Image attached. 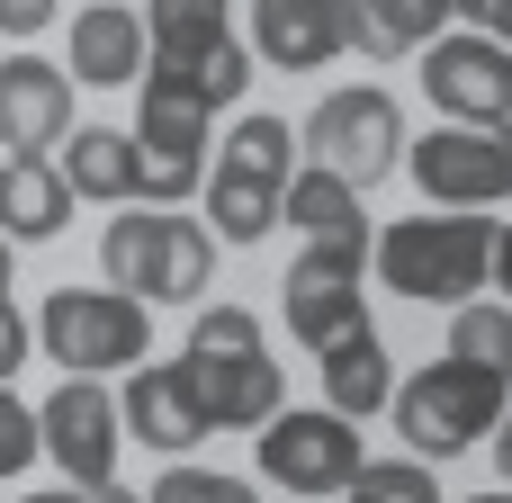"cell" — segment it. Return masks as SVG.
Returning <instances> with one entry per match:
<instances>
[{
  "label": "cell",
  "mask_w": 512,
  "mask_h": 503,
  "mask_svg": "<svg viewBox=\"0 0 512 503\" xmlns=\"http://www.w3.org/2000/svg\"><path fill=\"white\" fill-rule=\"evenodd\" d=\"M369 261H378V279L396 288V297H414V306H477V288H486V270H495V225L486 216H459V207H423V216H405V225H387L378 243H369Z\"/></svg>",
  "instance_id": "6da1fadb"
},
{
  "label": "cell",
  "mask_w": 512,
  "mask_h": 503,
  "mask_svg": "<svg viewBox=\"0 0 512 503\" xmlns=\"http://www.w3.org/2000/svg\"><path fill=\"white\" fill-rule=\"evenodd\" d=\"M99 270L108 288L126 297H162V306H207L216 288V234L198 216H171V207H135V216H108L99 234Z\"/></svg>",
  "instance_id": "7a4b0ae2"
},
{
  "label": "cell",
  "mask_w": 512,
  "mask_h": 503,
  "mask_svg": "<svg viewBox=\"0 0 512 503\" xmlns=\"http://www.w3.org/2000/svg\"><path fill=\"white\" fill-rule=\"evenodd\" d=\"M504 396L512 378L495 369H468V360H423L405 387H396V432H405V450L423 459V468H441V459H459V450H477L495 423H504Z\"/></svg>",
  "instance_id": "3957f363"
},
{
  "label": "cell",
  "mask_w": 512,
  "mask_h": 503,
  "mask_svg": "<svg viewBox=\"0 0 512 503\" xmlns=\"http://www.w3.org/2000/svg\"><path fill=\"white\" fill-rule=\"evenodd\" d=\"M144 342H153V306L126 297V288H54L36 306V351L63 360V378L144 369Z\"/></svg>",
  "instance_id": "277c9868"
},
{
  "label": "cell",
  "mask_w": 512,
  "mask_h": 503,
  "mask_svg": "<svg viewBox=\"0 0 512 503\" xmlns=\"http://www.w3.org/2000/svg\"><path fill=\"white\" fill-rule=\"evenodd\" d=\"M333 180H351L360 198L405 162V108H396V90H378V81H351V90H324L315 99V117H306V135H297Z\"/></svg>",
  "instance_id": "5b68a950"
},
{
  "label": "cell",
  "mask_w": 512,
  "mask_h": 503,
  "mask_svg": "<svg viewBox=\"0 0 512 503\" xmlns=\"http://www.w3.org/2000/svg\"><path fill=\"white\" fill-rule=\"evenodd\" d=\"M252 450H261V477L279 486V495H351V477L369 468L360 459V423H342L333 405H315V414H297V405H279L261 432H252Z\"/></svg>",
  "instance_id": "8992f818"
},
{
  "label": "cell",
  "mask_w": 512,
  "mask_h": 503,
  "mask_svg": "<svg viewBox=\"0 0 512 503\" xmlns=\"http://www.w3.org/2000/svg\"><path fill=\"white\" fill-rule=\"evenodd\" d=\"M405 171L423 189V207H504L512 198V126H432L423 144H405Z\"/></svg>",
  "instance_id": "52a82bcc"
},
{
  "label": "cell",
  "mask_w": 512,
  "mask_h": 503,
  "mask_svg": "<svg viewBox=\"0 0 512 503\" xmlns=\"http://www.w3.org/2000/svg\"><path fill=\"white\" fill-rule=\"evenodd\" d=\"M36 432H45V459L63 468V486H117V441H126V423H117V396L99 387V378H63L45 405H36Z\"/></svg>",
  "instance_id": "ba28073f"
},
{
  "label": "cell",
  "mask_w": 512,
  "mask_h": 503,
  "mask_svg": "<svg viewBox=\"0 0 512 503\" xmlns=\"http://www.w3.org/2000/svg\"><path fill=\"white\" fill-rule=\"evenodd\" d=\"M423 90L450 126H512V54L495 36H432Z\"/></svg>",
  "instance_id": "9c48e42d"
},
{
  "label": "cell",
  "mask_w": 512,
  "mask_h": 503,
  "mask_svg": "<svg viewBox=\"0 0 512 503\" xmlns=\"http://www.w3.org/2000/svg\"><path fill=\"white\" fill-rule=\"evenodd\" d=\"M360 270H369V252H351V243H306V261H297L288 288H279L288 333H297L306 351H333L351 324H369V315H360Z\"/></svg>",
  "instance_id": "30bf717a"
},
{
  "label": "cell",
  "mask_w": 512,
  "mask_h": 503,
  "mask_svg": "<svg viewBox=\"0 0 512 503\" xmlns=\"http://www.w3.org/2000/svg\"><path fill=\"white\" fill-rule=\"evenodd\" d=\"M180 378H189L207 432H261V423L288 405L270 351H180Z\"/></svg>",
  "instance_id": "8fae6325"
},
{
  "label": "cell",
  "mask_w": 512,
  "mask_h": 503,
  "mask_svg": "<svg viewBox=\"0 0 512 503\" xmlns=\"http://www.w3.org/2000/svg\"><path fill=\"white\" fill-rule=\"evenodd\" d=\"M72 135V72L45 54H9L0 63V144L9 162H45Z\"/></svg>",
  "instance_id": "7c38bea8"
},
{
  "label": "cell",
  "mask_w": 512,
  "mask_h": 503,
  "mask_svg": "<svg viewBox=\"0 0 512 503\" xmlns=\"http://www.w3.org/2000/svg\"><path fill=\"white\" fill-rule=\"evenodd\" d=\"M252 54L279 72H324L351 54V0H252Z\"/></svg>",
  "instance_id": "4fadbf2b"
},
{
  "label": "cell",
  "mask_w": 512,
  "mask_h": 503,
  "mask_svg": "<svg viewBox=\"0 0 512 503\" xmlns=\"http://www.w3.org/2000/svg\"><path fill=\"white\" fill-rule=\"evenodd\" d=\"M117 423H126V441H144V450H162V459H180V450H198V441H207V414H198V396H189L180 360L126 369V387H117Z\"/></svg>",
  "instance_id": "5bb4252c"
},
{
  "label": "cell",
  "mask_w": 512,
  "mask_h": 503,
  "mask_svg": "<svg viewBox=\"0 0 512 503\" xmlns=\"http://www.w3.org/2000/svg\"><path fill=\"white\" fill-rule=\"evenodd\" d=\"M144 63H153V45H144V18L126 9V0H90L81 18H72V81H90V90H117V81H144Z\"/></svg>",
  "instance_id": "9a60e30c"
},
{
  "label": "cell",
  "mask_w": 512,
  "mask_h": 503,
  "mask_svg": "<svg viewBox=\"0 0 512 503\" xmlns=\"http://www.w3.org/2000/svg\"><path fill=\"white\" fill-rule=\"evenodd\" d=\"M54 153H63L54 171H63V189H72V198L135 207V189H144V162H135V135H126V126H72Z\"/></svg>",
  "instance_id": "2e32d148"
},
{
  "label": "cell",
  "mask_w": 512,
  "mask_h": 503,
  "mask_svg": "<svg viewBox=\"0 0 512 503\" xmlns=\"http://www.w3.org/2000/svg\"><path fill=\"white\" fill-rule=\"evenodd\" d=\"M324 360V405L342 414V423H369V414H387L396 405V360H387V342H378V324H351L333 351H315Z\"/></svg>",
  "instance_id": "e0dca14e"
},
{
  "label": "cell",
  "mask_w": 512,
  "mask_h": 503,
  "mask_svg": "<svg viewBox=\"0 0 512 503\" xmlns=\"http://www.w3.org/2000/svg\"><path fill=\"white\" fill-rule=\"evenodd\" d=\"M279 216H288L306 243H351V252H369V216H360V189H351V180H333L324 162H315V171H297V180L279 189Z\"/></svg>",
  "instance_id": "ac0fdd59"
},
{
  "label": "cell",
  "mask_w": 512,
  "mask_h": 503,
  "mask_svg": "<svg viewBox=\"0 0 512 503\" xmlns=\"http://www.w3.org/2000/svg\"><path fill=\"white\" fill-rule=\"evenodd\" d=\"M72 225V189L54 162H0V234L9 243H54Z\"/></svg>",
  "instance_id": "d6986e66"
},
{
  "label": "cell",
  "mask_w": 512,
  "mask_h": 503,
  "mask_svg": "<svg viewBox=\"0 0 512 503\" xmlns=\"http://www.w3.org/2000/svg\"><path fill=\"white\" fill-rule=\"evenodd\" d=\"M441 27H450V0H351V45H360L369 63L423 54Z\"/></svg>",
  "instance_id": "ffe728a7"
},
{
  "label": "cell",
  "mask_w": 512,
  "mask_h": 503,
  "mask_svg": "<svg viewBox=\"0 0 512 503\" xmlns=\"http://www.w3.org/2000/svg\"><path fill=\"white\" fill-rule=\"evenodd\" d=\"M234 27H225V0H144V45L162 63H198L216 54Z\"/></svg>",
  "instance_id": "44dd1931"
},
{
  "label": "cell",
  "mask_w": 512,
  "mask_h": 503,
  "mask_svg": "<svg viewBox=\"0 0 512 503\" xmlns=\"http://www.w3.org/2000/svg\"><path fill=\"white\" fill-rule=\"evenodd\" d=\"M216 171L261 180V189H288V180H297V135H288V117H243V126L225 135Z\"/></svg>",
  "instance_id": "7402d4cb"
},
{
  "label": "cell",
  "mask_w": 512,
  "mask_h": 503,
  "mask_svg": "<svg viewBox=\"0 0 512 503\" xmlns=\"http://www.w3.org/2000/svg\"><path fill=\"white\" fill-rule=\"evenodd\" d=\"M198 198H207V216H216V243H261V234L279 225V189H261V180L216 171Z\"/></svg>",
  "instance_id": "603a6c76"
},
{
  "label": "cell",
  "mask_w": 512,
  "mask_h": 503,
  "mask_svg": "<svg viewBox=\"0 0 512 503\" xmlns=\"http://www.w3.org/2000/svg\"><path fill=\"white\" fill-rule=\"evenodd\" d=\"M450 360L512 378V306H504V297H477V306L450 315Z\"/></svg>",
  "instance_id": "cb8c5ba5"
},
{
  "label": "cell",
  "mask_w": 512,
  "mask_h": 503,
  "mask_svg": "<svg viewBox=\"0 0 512 503\" xmlns=\"http://www.w3.org/2000/svg\"><path fill=\"white\" fill-rule=\"evenodd\" d=\"M351 495L360 503H441V486H432L423 459H369V468L351 477Z\"/></svg>",
  "instance_id": "d4e9b609"
},
{
  "label": "cell",
  "mask_w": 512,
  "mask_h": 503,
  "mask_svg": "<svg viewBox=\"0 0 512 503\" xmlns=\"http://www.w3.org/2000/svg\"><path fill=\"white\" fill-rule=\"evenodd\" d=\"M144 503H252V486L225 477V468H162V486Z\"/></svg>",
  "instance_id": "484cf974"
},
{
  "label": "cell",
  "mask_w": 512,
  "mask_h": 503,
  "mask_svg": "<svg viewBox=\"0 0 512 503\" xmlns=\"http://www.w3.org/2000/svg\"><path fill=\"white\" fill-rule=\"evenodd\" d=\"M189 351H261V315L252 306H198Z\"/></svg>",
  "instance_id": "4316f807"
},
{
  "label": "cell",
  "mask_w": 512,
  "mask_h": 503,
  "mask_svg": "<svg viewBox=\"0 0 512 503\" xmlns=\"http://www.w3.org/2000/svg\"><path fill=\"white\" fill-rule=\"evenodd\" d=\"M36 450H45V432H36V405H18V396L0 387V477H18Z\"/></svg>",
  "instance_id": "83f0119b"
},
{
  "label": "cell",
  "mask_w": 512,
  "mask_h": 503,
  "mask_svg": "<svg viewBox=\"0 0 512 503\" xmlns=\"http://www.w3.org/2000/svg\"><path fill=\"white\" fill-rule=\"evenodd\" d=\"M27 351H36V324H27L18 306H0V387L27 369Z\"/></svg>",
  "instance_id": "f1b7e54d"
},
{
  "label": "cell",
  "mask_w": 512,
  "mask_h": 503,
  "mask_svg": "<svg viewBox=\"0 0 512 503\" xmlns=\"http://www.w3.org/2000/svg\"><path fill=\"white\" fill-rule=\"evenodd\" d=\"M63 0H0V36H45Z\"/></svg>",
  "instance_id": "f546056e"
},
{
  "label": "cell",
  "mask_w": 512,
  "mask_h": 503,
  "mask_svg": "<svg viewBox=\"0 0 512 503\" xmlns=\"http://www.w3.org/2000/svg\"><path fill=\"white\" fill-rule=\"evenodd\" d=\"M468 18H477V27H486V36H495V45H504V54H512V0H477Z\"/></svg>",
  "instance_id": "4dcf8cb0"
},
{
  "label": "cell",
  "mask_w": 512,
  "mask_h": 503,
  "mask_svg": "<svg viewBox=\"0 0 512 503\" xmlns=\"http://www.w3.org/2000/svg\"><path fill=\"white\" fill-rule=\"evenodd\" d=\"M486 288H504V306H512V225L495 234V270H486Z\"/></svg>",
  "instance_id": "1f68e13d"
},
{
  "label": "cell",
  "mask_w": 512,
  "mask_h": 503,
  "mask_svg": "<svg viewBox=\"0 0 512 503\" xmlns=\"http://www.w3.org/2000/svg\"><path fill=\"white\" fill-rule=\"evenodd\" d=\"M81 503H144V495H126V486H90Z\"/></svg>",
  "instance_id": "d6a6232c"
},
{
  "label": "cell",
  "mask_w": 512,
  "mask_h": 503,
  "mask_svg": "<svg viewBox=\"0 0 512 503\" xmlns=\"http://www.w3.org/2000/svg\"><path fill=\"white\" fill-rule=\"evenodd\" d=\"M495 459H504V486H512V414H504V441H495Z\"/></svg>",
  "instance_id": "836d02e7"
},
{
  "label": "cell",
  "mask_w": 512,
  "mask_h": 503,
  "mask_svg": "<svg viewBox=\"0 0 512 503\" xmlns=\"http://www.w3.org/2000/svg\"><path fill=\"white\" fill-rule=\"evenodd\" d=\"M27 503H81V486H54V495H27Z\"/></svg>",
  "instance_id": "e575fe53"
},
{
  "label": "cell",
  "mask_w": 512,
  "mask_h": 503,
  "mask_svg": "<svg viewBox=\"0 0 512 503\" xmlns=\"http://www.w3.org/2000/svg\"><path fill=\"white\" fill-rule=\"evenodd\" d=\"M0 306H9V234H0Z\"/></svg>",
  "instance_id": "d590c367"
},
{
  "label": "cell",
  "mask_w": 512,
  "mask_h": 503,
  "mask_svg": "<svg viewBox=\"0 0 512 503\" xmlns=\"http://www.w3.org/2000/svg\"><path fill=\"white\" fill-rule=\"evenodd\" d=\"M468 9H477V0H450V18H468Z\"/></svg>",
  "instance_id": "8d00e7d4"
},
{
  "label": "cell",
  "mask_w": 512,
  "mask_h": 503,
  "mask_svg": "<svg viewBox=\"0 0 512 503\" xmlns=\"http://www.w3.org/2000/svg\"><path fill=\"white\" fill-rule=\"evenodd\" d=\"M477 503H504V495H477Z\"/></svg>",
  "instance_id": "74e56055"
},
{
  "label": "cell",
  "mask_w": 512,
  "mask_h": 503,
  "mask_svg": "<svg viewBox=\"0 0 512 503\" xmlns=\"http://www.w3.org/2000/svg\"><path fill=\"white\" fill-rule=\"evenodd\" d=\"M351 503H360V495H351Z\"/></svg>",
  "instance_id": "f35d334b"
}]
</instances>
